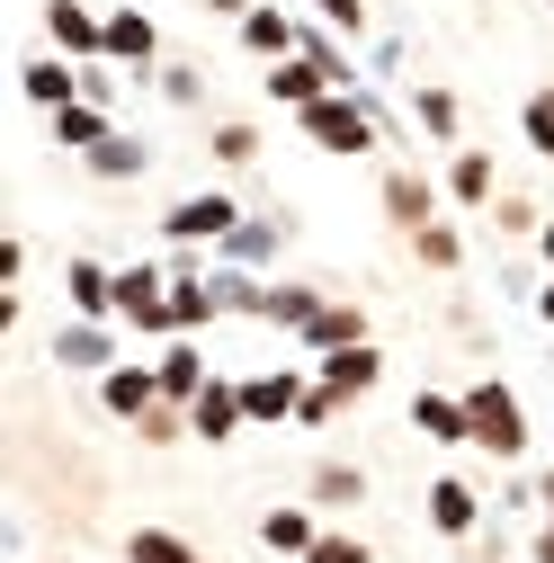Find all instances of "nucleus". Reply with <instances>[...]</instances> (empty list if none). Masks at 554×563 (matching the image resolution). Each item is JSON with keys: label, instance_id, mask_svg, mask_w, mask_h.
<instances>
[{"label": "nucleus", "instance_id": "nucleus-1", "mask_svg": "<svg viewBox=\"0 0 554 563\" xmlns=\"http://www.w3.org/2000/svg\"><path fill=\"white\" fill-rule=\"evenodd\" d=\"M304 134H313L322 153L358 162V153H376V99H367V90H331V99L304 108Z\"/></svg>", "mask_w": 554, "mask_h": 563}, {"label": "nucleus", "instance_id": "nucleus-2", "mask_svg": "<svg viewBox=\"0 0 554 563\" xmlns=\"http://www.w3.org/2000/svg\"><path fill=\"white\" fill-rule=\"evenodd\" d=\"M465 420H474V448H483V456H519V448H528V411H519V394H510L501 376L465 385Z\"/></svg>", "mask_w": 554, "mask_h": 563}, {"label": "nucleus", "instance_id": "nucleus-3", "mask_svg": "<svg viewBox=\"0 0 554 563\" xmlns=\"http://www.w3.org/2000/svg\"><path fill=\"white\" fill-rule=\"evenodd\" d=\"M162 233H170V242H215V251H224V242L242 233V206H233L224 188H206V197H179L170 216H162Z\"/></svg>", "mask_w": 554, "mask_h": 563}, {"label": "nucleus", "instance_id": "nucleus-4", "mask_svg": "<svg viewBox=\"0 0 554 563\" xmlns=\"http://www.w3.org/2000/svg\"><path fill=\"white\" fill-rule=\"evenodd\" d=\"M117 322L134 331H170V287H162V268H117Z\"/></svg>", "mask_w": 554, "mask_h": 563}, {"label": "nucleus", "instance_id": "nucleus-5", "mask_svg": "<svg viewBox=\"0 0 554 563\" xmlns=\"http://www.w3.org/2000/svg\"><path fill=\"white\" fill-rule=\"evenodd\" d=\"M45 36L73 54V63H90V54H108V19H90L81 0H45Z\"/></svg>", "mask_w": 554, "mask_h": 563}, {"label": "nucleus", "instance_id": "nucleus-6", "mask_svg": "<svg viewBox=\"0 0 554 563\" xmlns=\"http://www.w3.org/2000/svg\"><path fill=\"white\" fill-rule=\"evenodd\" d=\"M242 420H251V411H242V385H224V376H215V385H206V394L188 402V430H197L206 448H224V439L242 430Z\"/></svg>", "mask_w": 554, "mask_h": 563}, {"label": "nucleus", "instance_id": "nucleus-7", "mask_svg": "<svg viewBox=\"0 0 554 563\" xmlns=\"http://www.w3.org/2000/svg\"><path fill=\"white\" fill-rule=\"evenodd\" d=\"M376 376H385V349H376V340H358V349H331V358H322V394H340V402H358Z\"/></svg>", "mask_w": 554, "mask_h": 563}, {"label": "nucleus", "instance_id": "nucleus-8", "mask_svg": "<svg viewBox=\"0 0 554 563\" xmlns=\"http://www.w3.org/2000/svg\"><path fill=\"white\" fill-rule=\"evenodd\" d=\"M63 296H73L81 322H117V277H108L99 260H73V268H63Z\"/></svg>", "mask_w": 554, "mask_h": 563}, {"label": "nucleus", "instance_id": "nucleus-9", "mask_svg": "<svg viewBox=\"0 0 554 563\" xmlns=\"http://www.w3.org/2000/svg\"><path fill=\"white\" fill-rule=\"evenodd\" d=\"M99 402H108L117 420H144V411L162 402V376H153V367H108V376H99Z\"/></svg>", "mask_w": 554, "mask_h": 563}, {"label": "nucleus", "instance_id": "nucleus-10", "mask_svg": "<svg viewBox=\"0 0 554 563\" xmlns=\"http://www.w3.org/2000/svg\"><path fill=\"white\" fill-rule=\"evenodd\" d=\"M54 358L108 376V367H117V340H108V322H63V331H54Z\"/></svg>", "mask_w": 554, "mask_h": 563}, {"label": "nucleus", "instance_id": "nucleus-11", "mask_svg": "<svg viewBox=\"0 0 554 563\" xmlns=\"http://www.w3.org/2000/svg\"><path fill=\"white\" fill-rule=\"evenodd\" d=\"M268 99H277V108H296V117H304L313 99H331V81L313 73V63H304V54H287V63H268Z\"/></svg>", "mask_w": 554, "mask_h": 563}, {"label": "nucleus", "instance_id": "nucleus-12", "mask_svg": "<svg viewBox=\"0 0 554 563\" xmlns=\"http://www.w3.org/2000/svg\"><path fill=\"white\" fill-rule=\"evenodd\" d=\"M242 45H251L259 63H287V54L304 45V27H296L287 10H251V19H242Z\"/></svg>", "mask_w": 554, "mask_h": 563}, {"label": "nucleus", "instance_id": "nucleus-13", "mask_svg": "<svg viewBox=\"0 0 554 563\" xmlns=\"http://www.w3.org/2000/svg\"><path fill=\"white\" fill-rule=\"evenodd\" d=\"M153 376H162V402H197L206 385H215V376H206V358H197L188 340H170V349H162V367H153Z\"/></svg>", "mask_w": 554, "mask_h": 563}, {"label": "nucleus", "instance_id": "nucleus-14", "mask_svg": "<svg viewBox=\"0 0 554 563\" xmlns=\"http://www.w3.org/2000/svg\"><path fill=\"white\" fill-rule=\"evenodd\" d=\"M54 144H63V153H99V144H108V108H99V99L54 108Z\"/></svg>", "mask_w": 554, "mask_h": 563}, {"label": "nucleus", "instance_id": "nucleus-15", "mask_svg": "<svg viewBox=\"0 0 554 563\" xmlns=\"http://www.w3.org/2000/svg\"><path fill=\"white\" fill-rule=\"evenodd\" d=\"M411 420H421L430 439H447V448H474V420H465V394H421V402H411Z\"/></svg>", "mask_w": 554, "mask_h": 563}, {"label": "nucleus", "instance_id": "nucleus-16", "mask_svg": "<svg viewBox=\"0 0 554 563\" xmlns=\"http://www.w3.org/2000/svg\"><path fill=\"white\" fill-rule=\"evenodd\" d=\"M296 402H304V376H251L242 385V411L251 420H296Z\"/></svg>", "mask_w": 554, "mask_h": 563}, {"label": "nucleus", "instance_id": "nucleus-17", "mask_svg": "<svg viewBox=\"0 0 554 563\" xmlns=\"http://www.w3.org/2000/svg\"><path fill=\"white\" fill-rule=\"evenodd\" d=\"M474 519H483L474 492H465L456 474H439V483H430V528H439V537H474Z\"/></svg>", "mask_w": 554, "mask_h": 563}, {"label": "nucleus", "instance_id": "nucleus-18", "mask_svg": "<svg viewBox=\"0 0 554 563\" xmlns=\"http://www.w3.org/2000/svg\"><path fill=\"white\" fill-rule=\"evenodd\" d=\"M224 305H215V287H206V277H170V331H206V322H215Z\"/></svg>", "mask_w": 554, "mask_h": 563}, {"label": "nucleus", "instance_id": "nucleus-19", "mask_svg": "<svg viewBox=\"0 0 554 563\" xmlns=\"http://www.w3.org/2000/svg\"><path fill=\"white\" fill-rule=\"evenodd\" d=\"M108 54H117V63H153V54H162V27H153L144 10H117V19H108Z\"/></svg>", "mask_w": 554, "mask_h": 563}, {"label": "nucleus", "instance_id": "nucleus-20", "mask_svg": "<svg viewBox=\"0 0 554 563\" xmlns=\"http://www.w3.org/2000/svg\"><path fill=\"white\" fill-rule=\"evenodd\" d=\"M358 340H367V313L358 305H322L313 331H304V349H322V358H331V349H358Z\"/></svg>", "mask_w": 554, "mask_h": 563}, {"label": "nucleus", "instance_id": "nucleus-21", "mask_svg": "<svg viewBox=\"0 0 554 563\" xmlns=\"http://www.w3.org/2000/svg\"><path fill=\"white\" fill-rule=\"evenodd\" d=\"M313 537H322V528H313V510H268V519H259V545H268V554H296V563H304V554H313Z\"/></svg>", "mask_w": 554, "mask_h": 563}, {"label": "nucleus", "instance_id": "nucleus-22", "mask_svg": "<svg viewBox=\"0 0 554 563\" xmlns=\"http://www.w3.org/2000/svg\"><path fill=\"white\" fill-rule=\"evenodd\" d=\"M492 179H501L492 153H456V162H447V197H456V206H492Z\"/></svg>", "mask_w": 554, "mask_h": 563}, {"label": "nucleus", "instance_id": "nucleus-23", "mask_svg": "<svg viewBox=\"0 0 554 563\" xmlns=\"http://www.w3.org/2000/svg\"><path fill=\"white\" fill-rule=\"evenodd\" d=\"M385 216H394V224H411V233H421V224H439V216H430V179L394 170V179H385Z\"/></svg>", "mask_w": 554, "mask_h": 563}, {"label": "nucleus", "instance_id": "nucleus-24", "mask_svg": "<svg viewBox=\"0 0 554 563\" xmlns=\"http://www.w3.org/2000/svg\"><path fill=\"white\" fill-rule=\"evenodd\" d=\"M19 90H27L36 108H73V99H81V81H73V63H27V73H19Z\"/></svg>", "mask_w": 554, "mask_h": 563}, {"label": "nucleus", "instance_id": "nucleus-25", "mask_svg": "<svg viewBox=\"0 0 554 563\" xmlns=\"http://www.w3.org/2000/svg\"><path fill=\"white\" fill-rule=\"evenodd\" d=\"M144 170H153V153L134 144V134H108V144L90 153V179H144Z\"/></svg>", "mask_w": 554, "mask_h": 563}, {"label": "nucleus", "instance_id": "nucleus-26", "mask_svg": "<svg viewBox=\"0 0 554 563\" xmlns=\"http://www.w3.org/2000/svg\"><path fill=\"white\" fill-rule=\"evenodd\" d=\"M313 313H322L313 287H268V305H259V322H277V331H313Z\"/></svg>", "mask_w": 554, "mask_h": 563}, {"label": "nucleus", "instance_id": "nucleus-27", "mask_svg": "<svg viewBox=\"0 0 554 563\" xmlns=\"http://www.w3.org/2000/svg\"><path fill=\"white\" fill-rule=\"evenodd\" d=\"M125 563H206L188 537H170V528H134L125 537Z\"/></svg>", "mask_w": 554, "mask_h": 563}, {"label": "nucleus", "instance_id": "nucleus-28", "mask_svg": "<svg viewBox=\"0 0 554 563\" xmlns=\"http://www.w3.org/2000/svg\"><path fill=\"white\" fill-rule=\"evenodd\" d=\"M277 242H287V224H242V233L224 242V260H233V268H268Z\"/></svg>", "mask_w": 554, "mask_h": 563}, {"label": "nucleus", "instance_id": "nucleus-29", "mask_svg": "<svg viewBox=\"0 0 554 563\" xmlns=\"http://www.w3.org/2000/svg\"><path fill=\"white\" fill-rule=\"evenodd\" d=\"M358 492H367V474H358V465H322V474H313V501H322V510H350Z\"/></svg>", "mask_w": 554, "mask_h": 563}, {"label": "nucleus", "instance_id": "nucleus-30", "mask_svg": "<svg viewBox=\"0 0 554 563\" xmlns=\"http://www.w3.org/2000/svg\"><path fill=\"white\" fill-rule=\"evenodd\" d=\"M411 117H421L430 144H456V99H447V90H421V99H411Z\"/></svg>", "mask_w": 554, "mask_h": 563}, {"label": "nucleus", "instance_id": "nucleus-31", "mask_svg": "<svg viewBox=\"0 0 554 563\" xmlns=\"http://www.w3.org/2000/svg\"><path fill=\"white\" fill-rule=\"evenodd\" d=\"M411 251H421V268H456V260H465L456 224H421V233H411Z\"/></svg>", "mask_w": 554, "mask_h": 563}, {"label": "nucleus", "instance_id": "nucleus-32", "mask_svg": "<svg viewBox=\"0 0 554 563\" xmlns=\"http://www.w3.org/2000/svg\"><path fill=\"white\" fill-rule=\"evenodd\" d=\"M206 287H215V305H224V313H259V305H268V287H251L242 268H224V277H206Z\"/></svg>", "mask_w": 554, "mask_h": 563}, {"label": "nucleus", "instance_id": "nucleus-33", "mask_svg": "<svg viewBox=\"0 0 554 563\" xmlns=\"http://www.w3.org/2000/svg\"><path fill=\"white\" fill-rule=\"evenodd\" d=\"M519 125H528V144H536V153H545V162H554V90H536V99H528V117H519Z\"/></svg>", "mask_w": 554, "mask_h": 563}, {"label": "nucleus", "instance_id": "nucleus-34", "mask_svg": "<svg viewBox=\"0 0 554 563\" xmlns=\"http://www.w3.org/2000/svg\"><path fill=\"white\" fill-rule=\"evenodd\" d=\"M304 563H367V537H313Z\"/></svg>", "mask_w": 554, "mask_h": 563}, {"label": "nucleus", "instance_id": "nucleus-35", "mask_svg": "<svg viewBox=\"0 0 554 563\" xmlns=\"http://www.w3.org/2000/svg\"><path fill=\"white\" fill-rule=\"evenodd\" d=\"M313 10H322L340 36H358V27H367V0H313Z\"/></svg>", "mask_w": 554, "mask_h": 563}, {"label": "nucleus", "instance_id": "nucleus-36", "mask_svg": "<svg viewBox=\"0 0 554 563\" xmlns=\"http://www.w3.org/2000/svg\"><path fill=\"white\" fill-rule=\"evenodd\" d=\"M215 153H224V162H251L259 134H251V125H215Z\"/></svg>", "mask_w": 554, "mask_h": 563}, {"label": "nucleus", "instance_id": "nucleus-37", "mask_svg": "<svg viewBox=\"0 0 554 563\" xmlns=\"http://www.w3.org/2000/svg\"><path fill=\"white\" fill-rule=\"evenodd\" d=\"M331 411H340V394H322V385H304V402H296V420H304V430H322Z\"/></svg>", "mask_w": 554, "mask_h": 563}, {"label": "nucleus", "instance_id": "nucleus-38", "mask_svg": "<svg viewBox=\"0 0 554 563\" xmlns=\"http://www.w3.org/2000/svg\"><path fill=\"white\" fill-rule=\"evenodd\" d=\"M206 10H224V19H251V10H259V0H206Z\"/></svg>", "mask_w": 554, "mask_h": 563}, {"label": "nucleus", "instance_id": "nucleus-39", "mask_svg": "<svg viewBox=\"0 0 554 563\" xmlns=\"http://www.w3.org/2000/svg\"><path fill=\"white\" fill-rule=\"evenodd\" d=\"M536 563H554V519H545V537H536Z\"/></svg>", "mask_w": 554, "mask_h": 563}, {"label": "nucleus", "instance_id": "nucleus-40", "mask_svg": "<svg viewBox=\"0 0 554 563\" xmlns=\"http://www.w3.org/2000/svg\"><path fill=\"white\" fill-rule=\"evenodd\" d=\"M536 251H545V268H554V224H545V233H536Z\"/></svg>", "mask_w": 554, "mask_h": 563}, {"label": "nucleus", "instance_id": "nucleus-41", "mask_svg": "<svg viewBox=\"0 0 554 563\" xmlns=\"http://www.w3.org/2000/svg\"><path fill=\"white\" fill-rule=\"evenodd\" d=\"M536 501H545V510H554V474H545V483H536Z\"/></svg>", "mask_w": 554, "mask_h": 563}, {"label": "nucleus", "instance_id": "nucleus-42", "mask_svg": "<svg viewBox=\"0 0 554 563\" xmlns=\"http://www.w3.org/2000/svg\"><path fill=\"white\" fill-rule=\"evenodd\" d=\"M536 313H545V322H554V287H545V296H536Z\"/></svg>", "mask_w": 554, "mask_h": 563}]
</instances>
